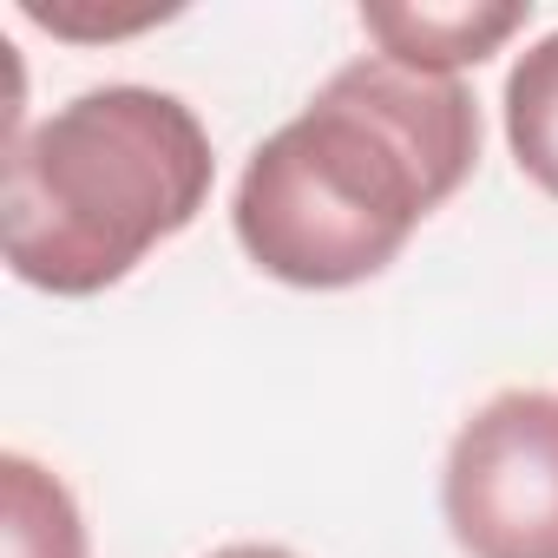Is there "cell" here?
I'll use <instances>...</instances> for the list:
<instances>
[{
  "label": "cell",
  "mask_w": 558,
  "mask_h": 558,
  "mask_svg": "<svg viewBox=\"0 0 558 558\" xmlns=\"http://www.w3.org/2000/svg\"><path fill=\"white\" fill-rule=\"evenodd\" d=\"M0 558H86L73 493L27 453H0Z\"/></svg>",
  "instance_id": "obj_5"
},
{
  "label": "cell",
  "mask_w": 558,
  "mask_h": 558,
  "mask_svg": "<svg viewBox=\"0 0 558 558\" xmlns=\"http://www.w3.org/2000/svg\"><path fill=\"white\" fill-rule=\"evenodd\" d=\"M210 558H296V551H283V545H223Z\"/></svg>",
  "instance_id": "obj_7"
},
{
  "label": "cell",
  "mask_w": 558,
  "mask_h": 558,
  "mask_svg": "<svg viewBox=\"0 0 558 558\" xmlns=\"http://www.w3.org/2000/svg\"><path fill=\"white\" fill-rule=\"evenodd\" d=\"M506 145L519 171L558 197V34L532 40L506 73Z\"/></svg>",
  "instance_id": "obj_6"
},
{
  "label": "cell",
  "mask_w": 558,
  "mask_h": 558,
  "mask_svg": "<svg viewBox=\"0 0 558 558\" xmlns=\"http://www.w3.org/2000/svg\"><path fill=\"white\" fill-rule=\"evenodd\" d=\"M440 512L466 558H558V395L506 388L447 447Z\"/></svg>",
  "instance_id": "obj_3"
},
{
  "label": "cell",
  "mask_w": 558,
  "mask_h": 558,
  "mask_svg": "<svg viewBox=\"0 0 558 558\" xmlns=\"http://www.w3.org/2000/svg\"><path fill=\"white\" fill-rule=\"evenodd\" d=\"M480 158V106L447 73L388 53L349 60L290 125H276L236 184V243L290 290H349L381 276Z\"/></svg>",
  "instance_id": "obj_1"
},
{
  "label": "cell",
  "mask_w": 558,
  "mask_h": 558,
  "mask_svg": "<svg viewBox=\"0 0 558 558\" xmlns=\"http://www.w3.org/2000/svg\"><path fill=\"white\" fill-rule=\"evenodd\" d=\"M210 178V132L178 93L93 86L8 145V269L47 296H99L204 210Z\"/></svg>",
  "instance_id": "obj_2"
},
{
  "label": "cell",
  "mask_w": 558,
  "mask_h": 558,
  "mask_svg": "<svg viewBox=\"0 0 558 558\" xmlns=\"http://www.w3.org/2000/svg\"><path fill=\"white\" fill-rule=\"evenodd\" d=\"M532 8L506 0V8H362V27L381 40L388 60L414 66V73H460L480 66L486 53H499Z\"/></svg>",
  "instance_id": "obj_4"
}]
</instances>
